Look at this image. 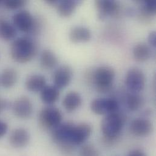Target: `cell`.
<instances>
[{"instance_id": "1", "label": "cell", "mask_w": 156, "mask_h": 156, "mask_svg": "<svg viewBox=\"0 0 156 156\" xmlns=\"http://www.w3.org/2000/svg\"><path fill=\"white\" fill-rule=\"evenodd\" d=\"M126 121V117L119 111L105 116L101 122L103 143L112 146L119 139Z\"/></svg>"}, {"instance_id": "2", "label": "cell", "mask_w": 156, "mask_h": 156, "mask_svg": "<svg viewBox=\"0 0 156 156\" xmlns=\"http://www.w3.org/2000/svg\"><path fill=\"white\" fill-rule=\"evenodd\" d=\"M38 45L35 41L29 37H23L14 40L10 48L12 58L19 63L30 62L37 55Z\"/></svg>"}, {"instance_id": "3", "label": "cell", "mask_w": 156, "mask_h": 156, "mask_svg": "<svg viewBox=\"0 0 156 156\" xmlns=\"http://www.w3.org/2000/svg\"><path fill=\"white\" fill-rule=\"evenodd\" d=\"M75 123L71 122L62 123L51 131V137L53 142L57 145L59 150L66 156H71L76 147L71 142V136Z\"/></svg>"}, {"instance_id": "4", "label": "cell", "mask_w": 156, "mask_h": 156, "mask_svg": "<svg viewBox=\"0 0 156 156\" xmlns=\"http://www.w3.org/2000/svg\"><path fill=\"white\" fill-rule=\"evenodd\" d=\"M115 77V72L112 68L103 66L93 72L92 80L98 92L107 93L112 87Z\"/></svg>"}, {"instance_id": "5", "label": "cell", "mask_w": 156, "mask_h": 156, "mask_svg": "<svg viewBox=\"0 0 156 156\" xmlns=\"http://www.w3.org/2000/svg\"><path fill=\"white\" fill-rule=\"evenodd\" d=\"M62 111L52 105L43 108L38 114V123L44 130L52 131L62 123Z\"/></svg>"}, {"instance_id": "6", "label": "cell", "mask_w": 156, "mask_h": 156, "mask_svg": "<svg viewBox=\"0 0 156 156\" xmlns=\"http://www.w3.org/2000/svg\"><path fill=\"white\" fill-rule=\"evenodd\" d=\"M95 7L97 12L98 18L101 21L106 20L108 16L117 18L121 15V6L118 2L115 1H95Z\"/></svg>"}, {"instance_id": "7", "label": "cell", "mask_w": 156, "mask_h": 156, "mask_svg": "<svg viewBox=\"0 0 156 156\" xmlns=\"http://www.w3.org/2000/svg\"><path fill=\"white\" fill-rule=\"evenodd\" d=\"M90 108L95 114L105 116L118 112L119 103L113 98H98L91 101Z\"/></svg>"}, {"instance_id": "8", "label": "cell", "mask_w": 156, "mask_h": 156, "mask_svg": "<svg viewBox=\"0 0 156 156\" xmlns=\"http://www.w3.org/2000/svg\"><path fill=\"white\" fill-rule=\"evenodd\" d=\"M125 83L130 92L139 94L145 88L146 78L142 70L134 68L130 69L127 72Z\"/></svg>"}, {"instance_id": "9", "label": "cell", "mask_w": 156, "mask_h": 156, "mask_svg": "<svg viewBox=\"0 0 156 156\" xmlns=\"http://www.w3.org/2000/svg\"><path fill=\"white\" fill-rule=\"evenodd\" d=\"M36 20L32 14L27 10H21L13 16V23L15 29L24 33L32 34Z\"/></svg>"}, {"instance_id": "10", "label": "cell", "mask_w": 156, "mask_h": 156, "mask_svg": "<svg viewBox=\"0 0 156 156\" xmlns=\"http://www.w3.org/2000/svg\"><path fill=\"white\" fill-rule=\"evenodd\" d=\"M14 115L21 119L30 118L33 113L34 107L30 99L27 96H21L18 98L12 105Z\"/></svg>"}, {"instance_id": "11", "label": "cell", "mask_w": 156, "mask_h": 156, "mask_svg": "<svg viewBox=\"0 0 156 156\" xmlns=\"http://www.w3.org/2000/svg\"><path fill=\"white\" fill-rule=\"evenodd\" d=\"M153 124L146 118L135 119L129 125V131L131 134L139 137H147L153 133Z\"/></svg>"}, {"instance_id": "12", "label": "cell", "mask_w": 156, "mask_h": 156, "mask_svg": "<svg viewBox=\"0 0 156 156\" xmlns=\"http://www.w3.org/2000/svg\"><path fill=\"white\" fill-rule=\"evenodd\" d=\"M92 131V126L89 123L75 124L71 136V144L75 147L82 145L89 138Z\"/></svg>"}, {"instance_id": "13", "label": "cell", "mask_w": 156, "mask_h": 156, "mask_svg": "<svg viewBox=\"0 0 156 156\" xmlns=\"http://www.w3.org/2000/svg\"><path fill=\"white\" fill-rule=\"evenodd\" d=\"M73 76V69L69 66H60L56 69L54 74V86L59 89L67 87L71 83Z\"/></svg>"}, {"instance_id": "14", "label": "cell", "mask_w": 156, "mask_h": 156, "mask_svg": "<svg viewBox=\"0 0 156 156\" xmlns=\"http://www.w3.org/2000/svg\"><path fill=\"white\" fill-rule=\"evenodd\" d=\"M30 139V134L27 129L18 128L13 129L9 137L10 145L15 148H23L26 147Z\"/></svg>"}, {"instance_id": "15", "label": "cell", "mask_w": 156, "mask_h": 156, "mask_svg": "<svg viewBox=\"0 0 156 156\" xmlns=\"http://www.w3.org/2000/svg\"><path fill=\"white\" fill-rule=\"evenodd\" d=\"M137 3L140 5L139 17L142 22L148 23L153 20L156 14L155 1H139Z\"/></svg>"}, {"instance_id": "16", "label": "cell", "mask_w": 156, "mask_h": 156, "mask_svg": "<svg viewBox=\"0 0 156 156\" xmlns=\"http://www.w3.org/2000/svg\"><path fill=\"white\" fill-rule=\"evenodd\" d=\"M82 104V98L80 94L76 91H70L65 96L62 105L68 112H72L77 110Z\"/></svg>"}, {"instance_id": "17", "label": "cell", "mask_w": 156, "mask_h": 156, "mask_svg": "<svg viewBox=\"0 0 156 156\" xmlns=\"http://www.w3.org/2000/svg\"><path fill=\"white\" fill-rule=\"evenodd\" d=\"M69 37L73 43H86L91 39V32L86 27L76 26L70 30Z\"/></svg>"}, {"instance_id": "18", "label": "cell", "mask_w": 156, "mask_h": 156, "mask_svg": "<svg viewBox=\"0 0 156 156\" xmlns=\"http://www.w3.org/2000/svg\"><path fill=\"white\" fill-rule=\"evenodd\" d=\"M40 92L41 100L49 106L56 103L60 97V89L55 86H46Z\"/></svg>"}, {"instance_id": "19", "label": "cell", "mask_w": 156, "mask_h": 156, "mask_svg": "<svg viewBox=\"0 0 156 156\" xmlns=\"http://www.w3.org/2000/svg\"><path fill=\"white\" fill-rule=\"evenodd\" d=\"M46 86V78L41 75L34 74L29 76L25 82L26 89L30 92H41Z\"/></svg>"}, {"instance_id": "20", "label": "cell", "mask_w": 156, "mask_h": 156, "mask_svg": "<svg viewBox=\"0 0 156 156\" xmlns=\"http://www.w3.org/2000/svg\"><path fill=\"white\" fill-rule=\"evenodd\" d=\"M133 54L137 62H145L150 58L152 52L151 47L148 44L145 43H139L134 46Z\"/></svg>"}, {"instance_id": "21", "label": "cell", "mask_w": 156, "mask_h": 156, "mask_svg": "<svg viewBox=\"0 0 156 156\" xmlns=\"http://www.w3.org/2000/svg\"><path fill=\"white\" fill-rule=\"evenodd\" d=\"M81 3L79 1L64 0L58 2L57 5V12L63 18L71 16L75 12L78 4Z\"/></svg>"}, {"instance_id": "22", "label": "cell", "mask_w": 156, "mask_h": 156, "mask_svg": "<svg viewBox=\"0 0 156 156\" xmlns=\"http://www.w3.org/2000/svg\"><path fill=\"white\" fill-rule=\"evenodd\" d=\"M58 60L54 52L49 49L44 50L40 56V66L46 70L54 68L58 64Z\"/></svg>"}, {"instance_id": "23", "label": "cell", "mask_w": 156, "mask_h": 156, "mask_svg": "<svg viewBox=\"0 0 156 156\" xmlns=\"http://www.w3.org/2000/svg\"><path fill=\"white\" fill-rule=\"evenodd\" d=\"M18 80L17 71L11 68L5 69L0 77V81L2 86L5 88H10L16 83Z\"/></svg>"}, {"instance_id": "24", "label": "cell", "mask_w": 156, "mask_h": 156, "mask_svg": "<svg viewBox=\"0 0 156 156\" xmlns=\"http://www.w3.org/2000/svg\"><path fill=\"white\" fill-rule=\"evenodd\" d=\"M144 98L138 93H132L127 95L126 105L128 109L132 112H135L142 108L144 105Z\"/></svg>"}, {"instance_id": "25", "label": "cell", "mask_w": 156, "mask_h": 156, "mask_svg": "<svg viewBox=\"0 0 156 156\" xmlns=\"http://www.w3.org/2000/svg\"><path fill=\"white\" fill-rule=\"evenodd\" d=\"M16 35V30L13 25L4 20H0V38L4 41L13 39Z\"/></svg>"}, {"instance_id": "26", "label": "cell", "mask_w": 156, "mask_h": 156, "mask_svg": "<svg viewBox=\"0 0 156 156\" xmlns=\"http://www.w3.org/2000/svg\"><path fill=\"white\" fill-rule=\"evenodd\" d=\"M79 154L80 156H100L98 150L90 144H84L81 145Z\"/></svg>"}, {"instance_id": "27", "label": "cell", "mask_w": 156, "mask_h": 156, "mask_svg": "<svg viewBox=\"0 0 156 156\" xmlns=\"http://www.w3.org/2000/svg\"><path fill=\"white\" fill-rule=\"evenodd\" d=\"M27 4L26 1L23 0H7L4 1V6L10 10H17L20 9Z\"/></svg>"}, {"instance_id": "28", "label": "cell", "mask_w": 156, "mask_h": 156, "mask_svg": "<svg viewBox=\"0 0 156 156\" xmlns=\"http://www.w3.org/2000/svg\"><path fill=\"white\" fill-rule=\"evenodd\" d=\"M148 45L153 48H155L156 46V33L155 31H152L150 33L148 37Z\"/></svg>"}, {"instance_id": "29", "label": "cell", "mask_w": 156, "mask_h": 156, "mask_svg": "<svg viewBox=\"0 0 156 156\" xmlns=\"http://www.w3.org/2000/svg\"><path fill=\"white\" fill-rule=\"evenodd\" d=\"M8 130V126L7 123L2 120H0V139L4 137Z\"/></svg>"}, {"instance_id": "30", "label": "cell", "mask_w": 156, "mask_h": 156, "mask_svg": "<svg viewBox=\"0 0 156 156\" xmlns=\"http://www.w3.org/2000/svg\"><path fill=\"white\" fill-rule=\"evenodd\" d=\"M127 156H147V154L140 149H134L129 152Z\"/></svg>"}, {"instance_id": "31", "label": "cell", "mask_w": 156, "mask_h": 156, "mask_svg": "<svg viewBox=\"0 0 156 156\" xmlns=\"http://www.w3.org/2000/svg\"><path fill=\"white\" fill-rule=\"evenodd\" d=\"M8 106H9V102L5 100L0 98V114Z\"/></svg>"}, {"instance_id": "32", "label": "cell", "mask_w": 156, "mask_h": 156, "mask_svg": "<svg viewBox=\"0 0 156 156\" xmlns=\"http://www.w3.org/2000/svg\"><path fill=\"white\" fill-rule=\"evenodd\" d=\"M46 4H48V5H51V6H57L58 4V1H56V0H47L45 1Z\"/></svg>"}, {"instance_id": "33", "label": "cell", "mask_w": 156, "mask_h": 156, "mask_svg": "<svg viewBox=\"0 0 156 156\" xmlns=\"http://www.w3.org/2000/svg\"><path fill=\"white\" fill-rule=\"evenodd\" d=\"M3 2H4V1L0 0V5H3Z\"/></svg>"}]
</instances>
